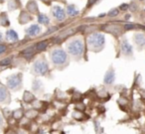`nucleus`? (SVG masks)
I'll use <instances>...</instances> for the list:
<instances>
[{
    "instance_id": "10",
    "label": "nucleus",
    "mask_w": 145,
    "mask_h": 134,
    "mask_svg": "<svg viewBox=\"0 0 145 134\" xmlns=\"http://www.w3.org/2000/svg\"><path fill=\"white\" fill-rule=\"evenodd\" d=\"M40 31H41V29L38 25H32L27 29V34L30 36H36L40 33Z\"/></svg>"
},
{
    "instance_id": "26",
    "label": "nucleus",
    "mask_w": 145,
    "mask_h": 134,
    "mask_svg": "<svg viewBox=\"0 0 145 134\" xmlns=\"http://www.w3.org/2000/svg\"><path fill=\"white\" fill-rule=\"evenodd\" d=\"M95 0H91V1L88 2V5H91L92 3H93V2H95Z\"/></svg>"
},
{
    "instance_id": "24",
    "label": "nucleus",
    "mask_w": 145,
    "mask_h": 134,
    "mask_svg": "<svg viewBox=\"0 0 145 134\" xmlns=\"http://www.w3.org/2000/svg\"><path fill=\"white\" fill-rule=\"evenodd\" d=\"M6 51V46L5 45H0V54L4 53Z\"/></svg>"
},
{
    "instance_id": "28",
    "label": "nucleus",
    "mask_w": 145,
    "mask_h": 134,
    "mask_svg": "<svg viewBox=\"0 0 145 134\" xmlns=\"http://www.w3.org/2000/svg\"><path fill=\"white\" fill-rule=\"evenodd\" d=\"M2 124V118H1V116H0V125Z\"/></svg>"
},
{
    "instance_id": "2",
    "label": "nucleus",
    "mask_w": 145,
    "mask_h": 134,
    "mask_svg": "<svg viewBox=\"0 0 145 134\" xmlns=\"http://www.w3.org/2000/svg\"><path fill=\"white\" fill-rule=\"evenodd\" d=\"M68 51L71 55L73 56H81L83 52V43L79 39L72 41L70 44L68 45Z\"/></svg>"
},
{
    "instance_id": "15",
    "label": "nucleus",
    "mask_w": 145,
    "mask_h": 134,
    "mask_svg": "<svg viewBox=\"0 0 145 134\" xmlns=\"http://www.w3.org/2000/svg\"><path fill=\"white\" fill-rule=\"evenodd\" d=\"M27 8H28V10L29 11H31L32 13H35L37 12V4L34 2V1H31V2H29L28 3V5H27Z\"/></svg>"
},
{
    "instance_id": "31",
    "label": "nucleus",
    "mask_w": 145,
    "mask_h": 134,
    "mask_svg": "<svg viewBox=\"0 0 145 134\" xmlns=\"http://www.w3.org/2000/svg\"><path fill=\"white\" fill-rule=\"evenodd\" d=\"M140 1H143V0H140Z\"/></svg>"
},
{
    "instance_id": "3",
    "label": "nucleus",
    "mask_w": 145,
    "mask_h": 134,
    "mask_svg": "<svg viewBox=\"0 0 145 134\" xmlns=\"http://www.w3.org/2000/svg\"><path fill=\"white\" fill-rule=\"evenodd\" d=\"M68 60L67 53L62 49H57L52 52V61L55 65H63Z\"/></svg>"
},
{
    "instance_id": "30",
    "label": "nucleus",
    "mask_w": 145,
    "mask_h": 134,
    "mask_svg": "<svg viewBox=\"0 0 145 134\" xmlns=\"http://www.w3.org/2000/svg\"><path fill=\"white\" fill-rule=\"evenodd\" d=\"M141 28H142V29H144V30H145V26H141Z\"/></svg>"
},
{
    "instance_id": "12",
    "label": "nucleus",
    "mask_w": 145,
    "mask_h": 134,
    "mask_svg": "<svg viewBox=\"0 0 145 134\" xmlns=\"http://www.w3.org/2000/svg\"><path fill=\"white\" fill-rule=\"evenodd\" d=\"M8 95V93H7V89H5L4 86L0 85V102L4 101Z\"/></svg>"
},
{
    "instance_id": "13",
    "label": "nucleus",
    "mask_w": 145,
    "mask_h": 134,
    "mask_svg": "<svg viewBox=\"0 0 145 134\" xmlns=\"http://www.w3.org/2000/svg\"><path fill=\"white\" fill-rule=\"evenodd\" d=\"M6 36L7 38H9L11 41H17L18 40V35H17V33L15 31H13V30H9L6 32Z\"/></svg>"
},
{
    "instance_id": "27",
    "label": "nucleus",
    "mask_w": 145,
    "mask_h": 134,
    "mask_svg": "<svg viewBox=\"0 0 145 134\" xmlns=\"http://www.w3.org/2000/svg\"><path fill=\"white\" fill-rule=\"evenodd\" d=\"M125 18H126V19H129V18H130V15H126Z\"/></svg>"
},
{
    "instance_id": "19",
    "label": "nucleus",
    "mask_w": 145,
    "mask_h": 134,
    "mask_svg": "<svg viewBox=\"0 0 145 134\" xmlns=\"http://www.w3.org/2000/svg\"><path fill=\"white\" fill-rule=\"evenodd\" d=\"M22 115H23V112H22L21 110H16V111L14 112V117H15V119H20Z\"/></svg>"
},
{
    "instance_id": "16",
    "label": "nucleus",
    "mask_w": 145,
    "mask_h": 134,
    "mask_svg": "<svg viewBox=\"0 0 145 134\" xmlns=\"http://www.w3.org/2000/svg\"><path fill=\"white\" fill-rule=\"evenodd\" d=\"M34 99V95L32 94H30L28 91H26L24 95H23V100L26 102H30L31 100H33Z\"/></svg>"
},
{
    "instance_id": "17",
    "label": "nucleus",
    "mask_w": 145,
    "mask_h": 134,
    "mask_svg": "<svg viewBox=\"0 0 145 134\" xmlns=\"http://www.w3.org/2000/svg\"><path fill=\"white\" fill-rule=\"evenodd\" d=\"M47 45H48V43H47L46 41H43V42L38 43L36 47H37V50H39V51H42V50H44L45 48H47Z\"/></svg>"
},
{
    "instance_id": "18",
    "label": "nucleus",
    "mask_w": 145,
    "mask_h": 134,
    "mask_svg": "<svg viewBox=\"0 0 145 134\" xmlns=\"http://www.w3.org/2000/svg\"><path fill=\"white\" fill-rule=\"evenodd\" d=\"M118 9H112V10H110L109 11V13H108V16H110V17H115L118 15Z\"/></svg>"
},
{
    "instance_id": "7",
    "label": "nucleus",
    "mask_w": 145,
    "mask_h": 134,
    "mask_svg": "<svg viewBox=\"0 0 145 134\" xmlns=\"http://www.w3.org/2000/svg\"><path fill=\"white\" fill-rule=\"evenodd\" d=\"M121 51L124 55H127V56L132 54V47L128 43V41L125 40V39L121 42Z\"/></svg>"
},
{
    "instance_id": "21",
    "label": "nucleus",
    "mask_w": 145,
    "mask_h": 134,
    "mask_svg": "<svg viewBox=\"0 0 145 134\" xmlns=\"http://www.w3.org/2000/svg\"><path fill=\"white\" fill-rule=\"evenodd\" d=\"M11 63V59H4V60H2V61L0 62V65L1 66H7L9 65Z\"/></svg>"
},
{
    "instance_id": "9",
    "label": "nucleus",
    "mask_w": 145,
    "mask_h": 134,
    "mask_svg": "<svg viewBox=\"0 0 145 134\" xmlns=\"http://www.w3.org/2000/svg\"><path fill=\"white\" fill-rule=\"evenodd\" d=\"M115 80V75L113 71H108L107 73H105V77H104V82L106 85H110L112 84Z\"/></svg>"
},
{
    "instance_id": "29",
    "label": "nucleus",
    "mask_w": 145,
    "mask_h": 134,
    "mask_svg": "<svg viewBox=\"0 0 145 134\" xmlns=\"http://www.w3.org/2000/svg\"><path fill=\"white\" fill-rule=\"evenodd\" d=\"M19 134H26V133H25V132H22V131H20V133H19Z\"/></svg>"
},
{
    "instance_id": "11",
    "label": "nucleus",
    "mask_w": 145,
    "mask_h": 134,
    "mask_svg": "<svg viewBox=\"0 0 145 134\" xmlns=\"http://www.w3.org/2000/svg\"><path fill=\"white\" fill-rule=\"evenodd\" d=\"M67 13L72 17H75L79 14V11L76 9V7L74 5H70L68 8H67Z\"/></svg>"
},
{
    "instance_id": "5",
    "label": "nucleus",
    "mask_w": 145,
    "mask_h": 134,
    "mask_svg": "<svg viewBox=\"0 0 145 134\" xmlns=\"http://www.w3.org/2000/svg\"><path fill=\"white\" fill-rule=\"evenodd\" d=\"M21 85V75H12L7 78V86L11 89H15L19 87Z\"/></svg>"
},
{
    "instance_id": "22",
    "label": "nucleus",
    "mask_w": 145,
    "mask_h": 134,
    "mask_svg": "<svg viewBox=\"0 0 145 134\" xmlns=\"http://www.w3.org/2000/svg\"><path fill=\"white\" fill-rule=\"evenodd\" d=\"M26 115H27L28 117H34V116H36V115H37V112H36V111H34V110H30V111H28V112L26 113Z\"/></svg>"
},
{
    "instance_id": "20",
    "label": "nucleus",
    "mask_w": 145,
    "mask_h": 134,
    "mask_svg": "<svg viewBox=\"0 0 145 134\" xmlns=\"http://www.w3.org/2000/svg\"><path fill=\"white\" fill-rule=\"evenodd\" d=\"M34 47H29L28 49L24 50L23 52H22V54H24V55H27V54H32L34 52Z\"/></svg>"
},
{
    "instance_id": "23",
    "label": "nucleus",
    "mask_w": 145,
    "mask_h": 134,
    "mask_svg": "<svg viewBox=\"0 0 145 134\" xmlns=\"http://www.w3.org/2000/svg\"><path fill=\"white\" fill-rule=\"evenodd\" d=\"M125 29H126V30H130V29H134V27H135V26H134V25L133 24H125Z\"/></svg>"
},
{
    "instance_id": "4",
    "label": "nucleus",
    "mask_w": 145,
    "mask_h": 134,
    "mask_svg": "<svg viewBox=\"0 0 145 134\" xmlns=\"http://www.w3.org/2000/svg\"><path fill=\"white\" fill-rule=\"evenodd\" d=\"M33 70L37 75L43 76V75H45L48 72L49 68H48V64L44 60H40V61H37L35 63Z\"/></svg>"
},
{
    "instance_id": "14",
    "label": "nucleus",
    "mask_w": 145,
    "mask_h": 134,
    "mask_svg": "<svg viewBox=\"0 0 145 134\" xmlns=\"http://www.w3.org/2000/svg\"><path fill=\"white\" fill-rule=\"evenodd\" d=\"M38 21L40 24H48L49 23V18L44 15V14H39L38 15Z\"/></svg>"
},
{
    "instance_id": "6",
    "label": "nucleus",
    "mask_w": 145,
    "mask_h": 134,
    "mask_svg": "<svg viewBox=\"0 0 145 134\" xmlns=\"http://www.w3.org/2000/svg\"><path fill=\"white\" fill-rule=\"evenodd\" d=\"M53 15L58 21H62L65 19V12L61 7L59 6H55L53 8Z\"/></svg>"
},
{
    "instance_id": "25",
    "label": "nucleus",
    "mask_w": 145,
    "mask_h": 134,
    "mask_svg": "<svg viewBox=\"0 0 145 134\" xmlns=\"http://www.w3.org/2000/svg\"><path fill=\"white\" fill-rule=\"evenodd\" d=\"M128 7L129 6L127 4H122L120 6V9H121V10H126V9H128Z\"/></svg>"
},
{
    "instance_id": "8",
    "label": "nucleus",
    "mask_w": 145,
    "mask_h": 134,
    "mask_svg": "<svg viewBox=\"0 0 145 134\" xmlns=\"http://www.w3.org/2000/svg\"><path fill=\"white\" fill-rule=\"evenodd\" d=\"M134 41L137 46H139V47L145 46V36L141 33H136L134 35Z\"/></svg>"
},
{
    "instance_id": "1",
    "label": "nucleus",
    "mask_w": 145,
    "mask_h": 134,
    "mask_svg": "<svg viewBox=\"0 0 145 134\" xmlns=\"http://www.w3.org/2000/svg\"><path fill=\"white\" fill-rule=\"evenodd\" d=\"M87 42H88V45L91 48V50L95 51L96 50V48L100 50L104 43V36L100 33H93L88 37Z\"/></svg>"
}]
</instances>
